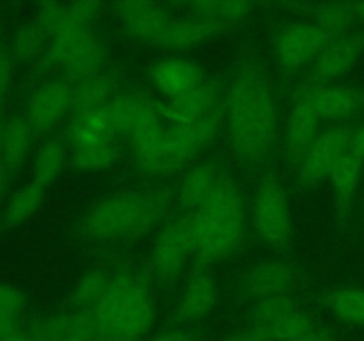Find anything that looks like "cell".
<instances>
[{
    "label": "cell",
    "mask_w": 364,
    "mask_h": 341,
    "mask_svg": "<svg viewBox=\"0 0 364 341\" xmlns=\"http://www.w3.org/2000/svg\"><path fill=\"white\" fill-rule=\"evenodd\" d=\"M226 119L231 144L245 160H262L276 137L272 92L255 66H242L228 89Z\"/></svg>",
    "instance_id": "cell-1"
},
{
    "label": "cell",
    "mask_w": 364,
    "mask_h": 341,
    "mask_svg": "<svg viewBox=\"0 0 364 341\" xmlns=\"http://www.w3.org/2000/svg\"><path fill=\"white\" fill-rule=\"evenodd\" d=\"M89 316L95 341H141L153 323L151 295L137 277L117 274Z\"/></svg>",
    "instance_id": "cell-2"
},
{
    "label": "cell",
    "mask_w": 364,
    "mask_h": 341,
    "mask_svg": "<svg viewBox=\"0 0 364 341\" xmlns=\"http://www.w3.org/2000/svg\"><path fill=\"white\" fill-rule=\"evenodd\" d=\"M199 233L194 258L199 263H213L226 258L244 231V202L237 185L220 178L208 201L198 210Z\"/></svg>",
    "instance_id": "cell-3"
},
{
    "label": "cell",
    "mask_w": 364,
    "mask_h": 341,
    "mask_svg": "<svg viewBox=\"0 0 364 341\" xmlns=\"http://www.w3.org/2000/svg\"><path fill=\"white\" fill-rule=\"evenodd\" d=\"M162 199L146 192L110 195L89 210L85 231L95 238H132L146 233L159 222Z\"/></svg>",
    "instance_id": "cell-4"
},
{
    "label": "cell",
    "mask_w": 364,
    "mask_h": 341,
    "mask_svg": "<svg viewBox=\"0 0 364 341\" xmlns=\"http://www.w3.org/2000/svg\"><path fill=\"white\" fill-rule=\"evenodd\" d=\"M220 119L215 112L192 124H173L167 128L155 155L141 167L148 174H166L183 167L203 151L215 137Z\"/></svg>",
    "instance_id": "cell-5"
},
{
    "label": "cell",
    "mask_w": 364,
    "mask_h": 341,
    "mask_svg": "<svg viewBox=\"0 0 364 341\" xmlns=\"http://www.w3.org/2000/svg\"><path fill=\"white\" fill-rule=\"evenodd\" d=\"M199 233L198 210L187 212L169 224L156 238L151 252V263L156 276L173 281L183 269L188 256H194Z\"/></svg>",
    "instance_id": "cell-6"
},
{
    "label": "cell",
    "mask_w": 364,
    "mask_h": 341,
    "mask_svg": "<svg viewBox=\"0 0 364 341\" xmlns=\"http://www.w3.org/2000/svg\"><path fill=\"white\" fill-rule=\"evenodd\" d=\"M105 57L102 41L89 28L57 36L46 52L50 64L64 70L77 80L100 73L105 64Z\"/></svg>",
    "instance_id": "cell-7"
},
{
    "label": "cell",
    "mask_w": 364,
    "mask_h": 341,
    "mask_svg": "<svg viewBox=\"0 0 364 341\" xmlns=\"http://www.w3.org/2000/svg\"><path fill=\"white\" fill-rule=\"evenodd\" d=\"M256 234L267 247H281L290 237V205L284 188L274 176H265L258 185L252 206Z\"/></svg>",
    "instance_id": "cell-8"
},
{
    "label": "cell",
    "mask_w": 364,
    "mask_h": 341,
    "mask_svg": "<svg viewBox=\"0 0 364 341\" xmlns=\"http://www.w3.org/2000/svg\"><path fill=\"white\" fill-rule=\"evenodd\" d=\"M355 124L340 123L327 130L320 131L308 151L304 153L299 162V174L304 183H316V181L329 178V173L338 162L343 158L350 149V139L354 134Z\"/></svg>",
    "instance_id": "cell-9"
},
{
    "label": "cell",
    "mask_w": 364,
    "mask_h": 341,
    "mask_svg": "<svg viewBox=\"0 0 364 341\" xmlns=\"http://www.w3.org/2000/svg\"><path fill=\"white\" fill-rule=\"evenodd\" d=\"M364 53V31H352L333 39L313 63L311 73L302 89H316L331 85L358 64Z\"/></svg>",
    "instance_id": "cell-10"
},
{
    "label": "cell",
    "mask_w": 364,
    "mask_h": 341,
    "mask_svg": "<svg viewBox=\"0 0 364 341\" xmlns=\"http://www.w3.org/2000/svg\"><path fill=\"white\" fill-rule=\"evenodd\" d=\"M333 39L313 21H301L284 28L276 39V53L287 70L297 71L318 59Z\"/></svg>",
    "instance_id": "cell-11"
},
{
    "label": "cell",
    "mask_w": 364,
    "mask_h": 341,
    "mask_svg": "<svg viewBox=\"0 0 364 341\" xmlns=\"http://www.w3.org/2000/svg\"><path fill=\"white\" fill-rule=\"evenodd\" d=\"M71 96L73 85L60 78L45 82L36 89L27 107V121L34 134H46L70 112Z\"/></svg>",
    "instance_id": "cell-12"
},
{
    "label": "cell",
    "mask_w": 364,
    "mask_h": 341,
    "mask_svg": "<svg viewBox=\"0 0 364 341\" xmlns=\"http://www.w3.org/2000/svg\"><path fill=\"white\" fill-rule=\"evenodd\" d=\"M116 13L121 27L128 36L153 45H159L164 32L174 20L162 4L144 2V0L119 2L116 6Z\"/></svg>",
    "instance_id": "cell-13"
},
{
    "label": "cell",
    "mask_w": 364,
    "mask_h": 341,
    "mask_svg": "<svg viewBox=\"0 0 364 341\" xmlns=\"http://www.w3.org/2000/svg\"><path fill=\"white\" fill-rule=\"evenodd\" d=\"M318 112L322 123H343L364 107V91L350 85H322L316 89H301Z\"/></svg>",
    "instance_id": "cell-14"
},
{
    "label": "cell",
    "mask_w": 364,
    "mask_h": 341,
    "mask_svg": "<svg viewBox=\"0 0 364 341\" xmlns=\"http://www.w3.org/2000/svg\"><path fill=\"white\" fill-rule=\"evenodd\" d=\"M100 11L98 2H48L39 9L36 23L48 38L84 31Z\"/></svg>",
    "instance_id": "cell-15"
},
{
    "label": "cell",
    "mask_w": 364,
    "mask_h": 341,
    "mask_svg": "<svg viewBox=\"0 0 364 341\" xmlns=\"http://www.w3.org/2000/svg\"><path fill=\"white\" fill-rule=\"evenodd\" d=\"M320 123L322 119L313 107L311 99L308 96L299 94V99L291 107L287 117V126H284L287 151L294 162H301L309 146L318 137Z\"/></svg>",
    "instance_id": "cell-16"
},
{
    "label": "cell",
    "mask_w": 364,
    "mask_h": 341,
    "mask_svg": "<svg viewBox=\"0 0 364 341\" xmlns=\"http://www.w3.org/2000/svg\"><path fill=\"white\" fill-rule=\"evenodd\" d=\"M151 78L155 87L167 99L185 96L205 82L201 67L192 60L180 59V57L166 59L156 64L151 71Z\"/></svg>",
    "instance_id": "cell-17"
},
{
    "label": "cell",
    "mask_w": 364,
    "mask_h": 341,
    "mask_svg": "<svg viewBox=\"0 0 364 341\" xmlns=\"http://www.w3.org/2000/svg\"><path fill=\"white\" fill-rule=\"evenodd\" d=\"M217 102V87L210 82H203L194 91L187 92L176 99L159 103V112L164 119L173 124H192L213 114Z\"/></svg>",
    "instance_id": "cell-18"
},
{
    "label": "cell",
    "mask_w": 364,
    "mask_h": 341,
    "mask_svg": "<svg viewBox=\"0 0 364 341\" xmlns=\"http://www.w3.org/2000/svg\"><path fill=\"white\" fill-rule=\"evenodd\" d=\"M166 130L167 128L164 126L162 116L159 112V103H153L151 99L144 98L141 110L135 117V123L128 131L139 167L144 166L155 155L164 135H166Z\"/></svg>",
    "instance_id": "cell-19"
},
{
    "label": "cell",
    "mask_w": 364,
    "mask_h": 341,
    "mask_svg": "<svg viewBox=\"0 0 364 341\" xmlns=\"http://www.w3.org/2000/svg\"><path fill=\"white\" fill-rule=\"evenodd\" d=\"M224 28L226 25L194 14V16L181 18V20H173V23L160 38L159 45L171 50L196 48V46L206 45L208 41L215 39Z\"/></svg>",
    "instance_id": "cell-20"
},
{
    "label": "cell",
    "mask_w": 364,
    "mask_h": 341,
    "mask_svg": "<svg viewBox=\"0 0 364 341\" xmlns=\"http://www.w3.org/2000/svg\"><path fill=\"white\" fill-rule=\"evenodd\" d=\"M294 283V274L290 266L276 259H267L258 263L247 272L244 281V290L252 301L287 295Z\"/></svg>",
    "instance_id": "cell-21"
},
{
    "label": "cell",
    "mask_w": 364,
    "mask_h": 341,
    "mask_svg": "<svg viewBox=\"0 0 364 341\" xmlns=\"http://www.w3.org/2000/svg\"><path fill=\"white\" fill-rule=\"evenodd\" d=\"M27 336L31 341H95L91 316L84 311L41 320Z\"/></svg>",
    "instance_id": "cell-22"
},
{
    "label": "cell",
    "mask_w": 364,
    "mask_h": 341,
    "mask_svg": "<svg viewBox=\"0 0 364 341\" xmlns=\"http://www.w3.org/2000/svg\"><path fill=\"white\" fill-rule=\"evenodd\" d=\"M217 304L215 281L205 272L192 276L176 305V320L181 323L205 318Z\"/></svg>",
    "instance_id": "cell-23"
},
{
    "label": "cell",
    "mask_w": 364,
    "mask_h": 341,
    "mask_svg": "<svg viewBox=\"0 0 364 341\" xmlns=\"http://www.w3.org/2000/svg\"><path fill=\"white\" fill-rule=\"evenodd\" d=\"M364 160L348 149L347 155L334 166L329 173V181L333 183L334 208H336L338 219H345L350 212L352 199L358 192L359 181H361Z\"/></svg>",
    "instance_id": "cell-24"
},
{
    "label": "cell",
    "mask_w": 364,
    "mask_h": 341,
    "mask_svg": "<svg viewBox=\"0 0 364 341\" xmlns=\"http://www.w3.org/2000/svg\"><path fill=\"white\" fill-rule=\"evenodd\" d=\"M219 181L220 176L213 163L203 162L196 166L181 180L180 190H178L180 208L185 212H194V210L201 208L208 201L210 195L213 194Z\"/></svg>",
    "instance_id": "cell-25"
},
{
    "label": "cell",
    "mask_w": 364,
    "mask_h": 341,
    "mask_svg": "<svg viewBox=\"0 0 364 341\" xmlns=\"http://www.w3.org/2000/svg\"><path fill=\"white\" fill-rule=\"evenodd\" d=\"M116 135V128H114L112 121L109 119L103 107L95 112L71 117L70 128H68V137H70L73 148L114 144Z\"/></svg>",
    "instance_id": "cell-26"
},
{
    "label": "cell",
    "mask_w": 364,
    "mask_h": 341,
    "mask_svg": "<svg viewBox=\"0 0 364 341\" xmlns=\"http://www.w3.org/2000/svg\"><path fill=\"white\" fill-rule=\"evenodd\" d=\"M313 327H315V322L302 309L297 308L290 315L269 325H247V329L237 337V341H295Z\"/></svg>",
    "instance_id": "cell-27"
},
{
    "label": "cell",
    "mask_w": 364,
    "mask_h": 341,
    "mask_svg": "<svg viewBox=\"0 0 364 341\" xmlns=\"http://www.w3.org/2000/svg\"><path fill=\"white\" fill-rule=\"evenodd\" d=\"M114 80L105 73H96L77 80L71 96V117L95 112L112 99Z\"/></svg>",
    "instance_id": "cell-28"
},
{
    "label": "cell",
    "mask_w": 364,
    "mask_h": 341,
    "mask_svg": "<svg viewBox=\"0 0 364 341\" xmlns=\"http://www.w3.org/2000/svg\"><path fill=\"white\" fill-rule=\"evenodd\" d=\"M34 130L27 117L14 116L4 123L2 130V160L6 169H16L27 158L32 148Z\"/></svg>",
    "instance_id": "cell-29"
},
{
    "label": "cell",
    "mask_w": 364,
    "mask_h": 341,
    "mask_svg": "<svg viewBox=\"0 0 364 341\" xmlns=\"http://www.w3.org/2000/svg\"><path fill=\"white\" fill-rule=\"evenodd\" d=\"M43 201H45V188L39 187L34 181L18 188L4 206L2 222L7 227H16L27 222L41 208Z\"/></svg>",
    "instance_id": "cell-30"
},
{
    "label": "cell",
    "mask_w": 364,
    "mask_h": 341,
    "mask_svg": "<svg viewBox=\"0 0 364 341\" xmlns=\"http://www.w3.org/2000/svg\"><path fill=\"white\" fill-rule=\"evenodd\" d=\"M326 305L343 323L364 329V288H336L327 295Z\"/></svg>",
    "instance_id": "cell-31"
},
{
    "label": "cell",
    "mask_w": 364,
    "mask_h": 341,
    "mask_svg": "<svg viewBox=\"0 0 364 341\" xmlns=\"http://www.w3.org/2000/svg\"><path fill=\"white\" fill-rule=\"evenodd\" d=\"M64 160H66V151H64V146L60 144V141L50 139V141L43 142L36 151L34 163H32L34 183H38L43 188L52 185L63 170Z\"/></svg>",
    "instance_id": "cell-32"
},
{
    "label": "cell",
    "mask_w": 364,
    "mask_h": 341,
    "mask_svg": "<svg viewBox=\"0 0 364 341\" xmlns=\"http://www.w3.org/2000/svg\"><path fill=\"white\" fill-rule=\"evenodd\" d=\"M313 23L322 28L329 39H338L354 31V16L350 11V2H327L320 4L315 9Z\"/></svg>",
    "instance_id": "cell-33"
},
{
    "label": "cell",
    "mask_w": 364,
    "mask_h": 341,
    "mask_svg": "<svg viewBox=\"0 0 364 341\" xmlns=\"http://www.w3.org/2000/svg\"><path fill=\"white\" fill-rule=\"evenodd\" d=\"M251 4L245 0H199L191 4V9L196 16L217 21L220 25L244 20L251 13Z\"/></svg>",
    "instance_id": "cell-34"
},
{
    "label": "cell",
    "mask_w": 364,
    "mask_h": 341,
    "mask_svg": "<svg viewBox=\"0 0 364 341\" xmlns=\"http://www.w3.org/2000/svg\"><path fill=\"white\" fill-rule=\"evenodd\" d=\"M110 279L112 276L105 274L103 270H91V272L84 274L73 291V304L77 305L78 311H92L109 290Z\"/></svg>",
    "instance_id": "cell-35"
},
{
    "label": "cell",
    "mask_w": 364,
    "mask_h": 341,
    "mask_svg": "<svg viewBox=\"0 0 364 341\" xmlns=\"http://www.w3.org/2000/svg\"><path fill=\"white\" fill-rule=\"evenodd\" d=\"M117 151L114 144H96L84 146V148H73L71 162L78 170L85 173H98L105 170L116 162Z\"/></svg>",
    "instance_id": "cell-36"
},
{
    "label": "cell",
    "mask_w": 364,
    "mask_h": 341,
    "mask_svg": "<svg viewBox=\"0 0 364 341\" xmlns=\"http://www.w3.org/2000/svg\"><path fill=\"white\" fill-rule=\"evenodd\" d=\"M25 297L13 284L0 283V340L18 332V316L23 311Z\"/></svg>",
    "instance_id": "cell-37"
},
{
    "label": "cell",
    "mask_w": 364,
    "mask_h": 341,
    "mask_svg": "<svg viewBox=\"0 0 364 341\" xmlns=\"http://www.w3.org/2000/svg\"><path fill=\"white\" fill-rule=\"evenodd\" d=\"M46 39L48 36L41 31L36 21L27 25H21L11 38V52L18 57V59L31 60L36 59L39 53L45 50Z\"/></svg>",
    "instance_id": "cell-38"
},
{
    "label": "cell",
    "mask_w": 364,
    "mask_h": 341,
    "mask_svg": "<svg viewBox=\"0 0 364 341\" xmlns=\"http://www.w3.org/2000/svg\"><path fill=\"white\" fill-rule=\"evenodd\" d=\"M299 305L291 301L288 295H277V297L262 298L256 301L251 309V318H249V325L251 327H263L269 323L277 322L283 316L290 315L295 311Z\"/></svg>",
    "instance_id": "cell-39"
},
{
    "label": "cell",
    "mask_w": 364,
    "mask_h": 341,
    "mask_svg": "<svg viewBox=\"0 0 364 341\" xmlns=\"http://www.w3.org/2000/svg\"><path fill=\"white\" fill-rule=\"evenodd\" d=\"M11 78H13V63H11V55L2 45H0V102H2L4 94L7 92L11 85Z\"/></svg>",
    "instance_id": "cell-40"
},
{
    "label": "cell",
    "mask_w": 364,
    "mask_h": 341,
    "mask_svg": "<svg viewBox=\"0 0 364 341\" xmlns=\"http://www.w3.org/2000/svg\"><path fill=\"white\" fill-rule=\"evenodd\" d=\"M146 341H194V336L183 329H169L155 334V336Z\"/></svg>",
    "instance_id": "cell-41"
},
{
    "label": "cell",
    "mask_w": 364,
    "mask_h": 341,
    "mask_svg": "<svg viewBox=\"0 0 364 341\" xmlns=\"http://www.w3.org/2000/svg\"><path fill=\"white\" fill-rule=\"evenodd\" d=\"M350 151L364 160V121L355 124L354 134L350 139Z\"/></svg>",
    "instance_id": "cell-42"
},
{
    "label": "cell",
    "mask_w": 364,
    "mask_h": 341,
    "mask_svg": "<svg viewBox=\"0 0 364 341\" xmlns=\"http://www.w3.org/2000/svg\"><path fill=\"white\" fill-rule=\"evenodd\" d=\"M295 341H333V332L329 329L322 325H316L313 329H309L304 336H301Z\"/></svg>",
    "instance_id": "cell-43"
},
{
    "label": "cell",
    "mask_w": 364,
    "mask_h": 341,
    "mask_svg": "<svg viewBox=\"0 0 364 341\" xmlns=\"http://www.w3.org/2000/svg\"><path fill=\"white\" fill-rule=\"evenodd\" d=\"M2 130H4V121L0 116V199H2L4 188H6V166L2 160Z\"/></svg>",
    "instance_id": "cell-44"
},
{
    "label": "cell",
    "mask_w": 364,
    "mask_h": 341,
    "mask_svg": "<svg viewBox=\"0 0 364 341\" xmlns=\"http://www.w3.org/2000/svg\"><path fill=\"white\" fill-rule=\"evenodd\" d=\"M350 11L355 25H364V2H350Z\"/></svg>",
    "instance_id": "cell-45"
},
{
    "label": "cell",
    "mask_w": 364,
    "mask_h": 341,
    "mask_svg": "<svg viewBox=\"0 0 364 341\" xmlns=\"http://www.w3.org/2000/svg\"><path fill=\"white\" fill-rule=\"evenodd\" d=\"M0 341H31L28 340L27 334H21V332H14V334H9V336L2 337Z\"/></svg>",
    "instance_id": "cell-46"
},
{
    "label": "cell",
    "mask_w": 364,
    "mask_h": 341,
    "mask_svg": "<svg viewBox=\"0 0 364 341\" xmlns=\"http://www.w3.org/2000/svg\"><path fill=\"white\" fill-rule=\"evenodd\" d=\"M363 222H364V205H363Z\"/></svg>",
    "instance_id": "cell-47"
},
{
    "label": "cell",
    "mask_w": 364,
    "mask_h": 341,
    "mask_svg": "<svg viewBox=\"0 0 364 341\" xmlns=\"http://www.w3.org/2000/svg\"><path fill=\"white\" fill-rule=\"evenodd\" d=\"M363 109H364V107H363Z\"/></svg>",
    "instance_id": "cell-48"
}]
</instances>
